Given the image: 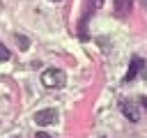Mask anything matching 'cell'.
<instances>
[{
    "mask_svg": "<svg viewBox=\"0 0 147 138\" xmlns=\"http://www.w3.org/2000/svg\"><path fill=\"white\" fill-rule=\"evenodd\" d=\"M41 83H44L46 87H62V85L67 83V76H64L62 69H46V71L41 74Z\"/></svg>",
    "mask_w": 147,
    "mask_h": 138,
    "instance_id": "obj_1",
    "label": "cell"
},
{
    "mask_svg": "<svg viewBox=\"0 0 147 138\" xmlns=\"http://www.w3.org/2000/svg\"><path fill=\"white\" fill-rule=\"evenodd\" d=\"M55 120H57V110H55V108H46V110L34 113V122H37V124H41V126L53 124Z\"/></svg>",
    "mask_w": 147,
    "mask_h": 138,
    "instance_id": "obj_2",
    "label": "cell"
},
{
    "mask_svg": "<svg viewBox=\"0 0 147 138\" xmlns=\"http://www.w3.org/2000/svg\"><path fill=\"white\" fill-rule=\"evenodd\" d=\"M142 64H145V60H142V57H133V60H131V64H129V71H126L124 80H126V83H129V80H133V78H136V76L140 74Z\"/></svg>",
    "mask_w": 147,
    "mask_h": 138,
    "instance_id": "obj_3",
    "label": "cell"
},
{
    "mask_svg": "<svg viewBox=\"0 0 147 138\" xmlns=\"http://www.w3.org/2000/svg\"><path fill=\"white\" fill-rule=\"evenodd\" d=\"M122 110H124V115H126L131 122H138V120H140V113H138V106H136V103L122 101Z\"/></svg>",
    "mask_w": 147,
    "mask_h": 138,
    "instance_id": "obj_4",
    "label": "cell"
},
{
    "mask_svg": "<svg viewBox=\"0 0 147 138\" xmlns=\"http://www.w3.org/2000/svg\"><path fill=\"white\" fill-rule=\"evenodd\" d=\"M131 0H115V14L117 16H126V12L131 9Z\"/></svg>",
    "mask_w": 147,
    "mask_h": 138,
    "instance_id": "obj_5",
    "label": "cell"
},
{
    "mask_svg": "<svg viewBox=\"0 0 147 138\" xmlns=\"http://www.w3.org/2000/svg\"><path fill=\"white\" fill-rule=\"evenodd\" d=\"M7 60H9V48L0 41V62H7Z\"/></svg>",
    "mask_w": 147,
    "mask_h": 138,
    "instance_id": "obj_6",
    "label": "cell"
},
{
    "mask_svg": "<svg viewBox=\"0 0 147 138\" xmlns=\"http://www.w3.org/2000/svg\"><path fill=\"white\" fill-rule=\"evenodd\" d=\"M16 41H18V44H21V46H18V48H21V51H25V48H28V44H30V41H28V39H25V37H21V34H16Z\"/></svg>",
    "mask_w": 147,
    "mask_h": 138,
    "instance_id": "obj_7",
    "label": "cell"
},
{
    "mask_svg": "<svg viewBox=\"0 0 147 138\" xmlns=\"http://www.w3.org/2000/svg\"><path fill=\"white\" fill-rule=\"evenodd\" d=\"M34 138H51V136H48V133H44V131H39V133L34 136Z\"/></svg>",
    "mask_w": 147,
    "mask_h": 138,
    "instance_id": "obj_8",
    "label": "cell"
},
{
    "mask_svg": "<svg viewBox=\"0 0 147 138\" xmlns=\"http://www.w3.org/2000/svg\"><path fill=\"white\" fill-rule=\"evenodd\" d=\"M140 103L145 106V110H147V97H140Z\"/></svg>",
    "mask_w": 147,
    "mask_h": 138,
    "instance_id": "obj_9",
    "label": "cell"
},
{
    "mask_svg": "<svg viewBox=\"0 0 147 138\" xmlns=\"http://www.w3.org/2000/svg\"><path fill=\"white\" fill-rule=\"evenodd\" d=\"M0 7H2V0H0Z\"/></svg>",
    "mask_w": 147,
    "mask_h": 138,
    "instance_id": "obj_10",
    "label": "cell"
},
{
    "mask_svg": "<svg viewBox=\"0 0 147 138\" xmlns=\"http://www.w3.org/2000/svg\"><path fill=\"white\" fill-rule=\"evenodd\" d=\"M145 5H147V0H145Z\"/></svg>",
    "mask_w": 147,
    "mask_h": 138,
    "instance_id": "obj_11",
    "label": "cell"
},
{
    "mask_svg": "<svg viewBox=\"0 0 147 138\" xmlns=\"http://www.w3.org/2000/svg\"><path fill=\"white\" fill-rule=\"evenodd\" d=\"M55 2H57V0H55Z\"/></svg>",
    "mask_w": 147,
    "mask_h": 138,
    "instance_id": "obj_12",
    "label": "cell"
}]
</instances>
